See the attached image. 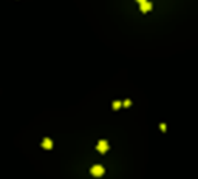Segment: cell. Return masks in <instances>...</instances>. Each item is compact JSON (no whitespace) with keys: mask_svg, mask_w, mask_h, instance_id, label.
<instances>
[{"mask_svg":"<svg viewBox=\"0 0 198 179\" xmlns=\"http://www.w3.org/2000/svg\"><path fill=\"white\" fill-rule=\"evenodd\" d=\"M91 174H93V176H102V174H104V167L94 165L93 168H91Z\"/></svg>","mask_w":198,"mask_h":179,"instance_id":"cell-1","label":"cell"},{"mask_svg":"<svg viewBox=\"0 0 198 179\" xmlns=\"http://www.w3.org/2000/svg\"><path fill=\"white\" fill-rule=\"evenodd\" d=\"M98 150L101 151V153H105V151L108 150V144L105 142V140H101V142L98 144Z\"/></svg>","mask_w":198,"mask_h":179,"instance_id":"cell-2","label":"cell"},{"mask_svg":"<svg viewBox=\"0 0 198 179\" xmlns=\"http://www.w3.org/2000/svg\"><path fill=\"white\" fill-rule=\"evenodd\" d=\"M150 9H152V3L150 2L141 3V11H142V13H147V11H150Z\"/></svg>","mask_w":198,"mask_h":179,"instance_id":"cell-3","label":"cell"},{"mask_svg":"<svg viewBox=\"0 0 198 179\" xmlns=\"http://www.w3.org/2000/svg\"><path fill=\"white\" fill-rule=\"evenodd\" d=\"M51 145H53V144H51V140H50V139H45L43 140V147L45 148H51Z\"/></svg>","mask_w":198,"mask_h":179,"instance_id":"cell-4","label":"cell"},{"mask_svg":"<svg viewBox=\"0 0 198 179\" xmlns=\"http://www.w3.org/2000/svg\"><path fill=\"white\" fill-rule=\"evenodd\" d=\"M138 3H144V2H147V0H136Z\"/></svg>","mask_w":198,"mask_h":179,"instance_id":"cell-5","label":"cell"}]
</instances>
